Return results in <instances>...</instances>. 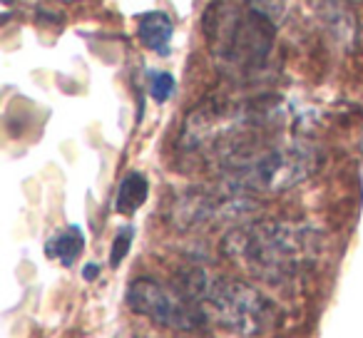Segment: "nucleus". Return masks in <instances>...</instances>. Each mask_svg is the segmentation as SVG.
Segmentation results:
<instances>
[{
  "label": "nucleus",
  "instance_id": "0eeeda50",
  "mask_svg": "<svg viewBox=\"0 0 363 338\" xmlns=\"http://www.w3.org/2000/svg\"><path fill=\"white\" fill-rule=\"evenodd\" d=\"M172 35H174V23H172V18L167 13L150 11L137 18V38H140V43L147 50L167 55Z\"/></svg>",
  "mask_w": 363,
  "mask_h": 338
},
{
  "label": "nucleus",
  "instance_id": "423d86ee",
  "mask_svg": "<svg viewBox=\"0 0 363 338\" xmlns=\"http://www.w3.org/2000/svg\"><path fill=\"white\" fill-rule=\"evenodd\" d=\"M257 209L247 194L234 192L224 187V192H207V189H192L174 199L169 219L179 229L209 227V224L227 222V219H239L242 214Z\"/></svg>",
  "mask_w": 363,
  "mask_h": 338
},
{
  "label": "nucleus",
  "instance_id": "1a4fd4ad",
  "mask_svg": "<svg viewBox=\"0 0 363 338\" xmlns=\"http://www.w3.org/2000/svg\"><path fill=\"white\" fill-rule=\"evenodd\" d=\"M150 197V182L142 172H130L125 174V179L117 187V197H115V209L117 214H125L132 217L142 204Z\"/></svg>",
  "mask_w": 363,
  "mask_h": 338
},
{
  "label": "nucleus",
  "instance_id": "20e7f679",
  "mask_svg": "<svg viewBox=\"0 0 363 338\" xmlns=\"http://www.w3.org/2000/svg\"><path fill=\"white\" fill-rule=\"evenodd\" d=\"M212 55L224 70H257L269 57L277 35V23L259 8H237L229 3H214L204 16Z\"/></svg>",
  "mask_w": 363,
  "mask_h": 338
},
{
  "label": "nucleus",
  "instance_id": "f8f14e48",
  "mask_svg": "<svg viewBox=\"0 0 363 338\" xmlns=\"http://www.w3.org/2000/svg\"><path fill=\"white\" fill-rule=\"evenodd\" d=\"M82 274H85L87 281H92V278H95L97 274H100V266H97V264H87V266L82 269Z\"/></svg>",
  "mask_w": 363,
  "mask_h": 338
},
{
  "label": "nucleus",
  "instance_id": "f03ea898",
  "mask_svg": "<svg viewBox=\"0 0 363 338\" xmlns=\"http://www.w3.org/2000/svg\"><path fill=\"white\" fill-rule=\"evenodd\" d=\"M214 159L224 187L242 194L286 192L318 169V152L301 140H244Z\"/></svg>",
  "mask_w": 363,
  "mask_h": 338
},
{
  "label": "nucleus",
  "instance_id": "ddd939ff",
  "mask_svg": "<svg viewBox=\"0 0 363 338\" xmlns=\"http://www.w3.org/2000/svg\"><path fill=\"white\" fill-rule=\"evenodd\" d=\"M328 3H338V0H328ZM341 3H353V0H341Z\"/></svg>",
  "mask_w": 363,
  "mask_h": 338
},
{
  "label": "nucleus",
  "instance_id": "4468645a",
  "mask_svg": "<svg viewBox=\"0 0 363 338\" xmlns=\"http://www.w3.org/2000/svg\"><path fill=\"white\" fill-rule=\"evenodd\" d=\"M3 3H6V6H11V3H13V0H3Z\"/></svg>",
  "mask_w": 363,
  "mask_h": 338
},
{
  "label": "nucleus",
  "instance_id": "f257e3e1",
  "mask_svg": "<svg viewBox=\"0 0 363 338\" xmlns=\"http://www.w3.org/2000/svg\"><path fill=\"white\" fill-rule=\"evenodd\" d=\"M321 232L298 222H252L229 232L224 257L272 286H291L316 266Z\"/></svg>",
  "mask_w": 363,
  "mask_h": 338
},
{
  "label": "nucleus",
  "instance_id": "7ed1b4c3",
  "mask_svg": "<svg viewBox=\"0 0 363 338\" xmlns=\"http://www.w3.org/2000/svg\"><path fill=\"white\" fill-rule=\"evenodd\" d=\"M182 288L204 308L209 318H214L234 336H262L279 321L277 303L242 278L219 276L207 269H192L182 276Z\"/></svg>",
  "mask_w": 363,
  "mask_h": 338
},
{
  "label": "nucleus",
  "instance_id": "9d476101",
  "mask_svg": "<svg viewBox=\"0 0 363 338\" xmlns=\"http://www.w3.org/2000/svg\"><path fill=\"white\" fill-rule=\"evenodd\" d=\"M132 239H135V229H132V227H122L120 232H117L115 242H112V249H110L112 269H117L122 261H125L127 252H130V247H132Z\"/></svg>",
  "mask_w": 363,
  "mask_h": 338
},
{
  "label": "nucleus",
  "instance_id": "6e6552de",
  "mask_svg": "<svg viewBox=\"0 0 363 338\" xmlns=\"http://www.w3.org/2000/svg\"><path fill=\"white\" fill-rule=\"evenodd\" d=\"M82 249H85V234H82V229L77 224L60 229L45 242V254L50 259H55V261H60L62 266H72L82 254Z\"/></svg>",
  "mask_w": 363,
  "mask_h": 338
},
{
  "label": "nucleus",
  "instance_id": "39448f33",
  "mask_svg": "<svg viewBox=\"0 0 363 338\" xmlns=\"http://www.w3.org/2000/svg\"><path fill=\"white\" fill-rule=\"evenodd\" d=\"M127 306L137 316L172 331H199L209 323L204 308L182 286H169L157 278L142 276L127 286Z\"/></svg>",
  "mask_w": 363,
  "mask_h": 338
},
{
  "label": "nucleus",
  "instance_id": "9b49d317",
  "mask_svg": "<svg viewBox=\"0 0 363 338\" xmlns=\"http://www.w3.org/2000/svg\"><path fill=\"white\" fill-rule=\"evenodd\" d=\"M174 92V77L169 72H152L150 75V95L155 102H167Z\"/></svg>",
  "mask_w": 363,
  "mask_h": 338
}]
</instances>
